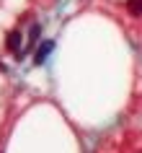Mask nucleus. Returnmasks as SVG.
<instances>
[{
	"label": "nucleus",
	"mask_w": 142,
	"mask_h": 153,
	"mask_svg": "<svg viewBox=\"0 0 142 153\" xmlns=\"http://www.w3.org/2000/svg\"><path fill=\"white\" fill-rule=\"evenodd\" d=\"M52 49H54V44H52V42H44V44L36 49V55H34V62H36V65H44V60L49 57V52H52Z\"/></svg>",
	"instance_id": "obj_1"
},
{
	"label": "nucleus",
	"mask_w": 142,
	"mask_h": 153,
	"mask_svg": "<svg viewBox=\"0 0 142 153\" xmlns=\"http://www.w3.org/2000/svg\"><path fill=\"white\" fill-rule=\"evenodd\" d=\"M8 49H10V52H21V34H18V31H10L8 34Z\"/></svg>",
	"instance_id": "obj_2"
},
{
	"label": "nucleus",
	"mask_w": 142,
	"mask_h": 153,
	"mask_svg": "<svg viewBox=\"0 0 142 153\" xmlns=\"http://www.w3.org/2000/svg\"><path fill=\"white\" fill-rule=\"evenodd\" d=\"M127 8L132 16H142V0H127Z\"/></svg>",
	"instance_id": "obj_3"
}]
</instances>
